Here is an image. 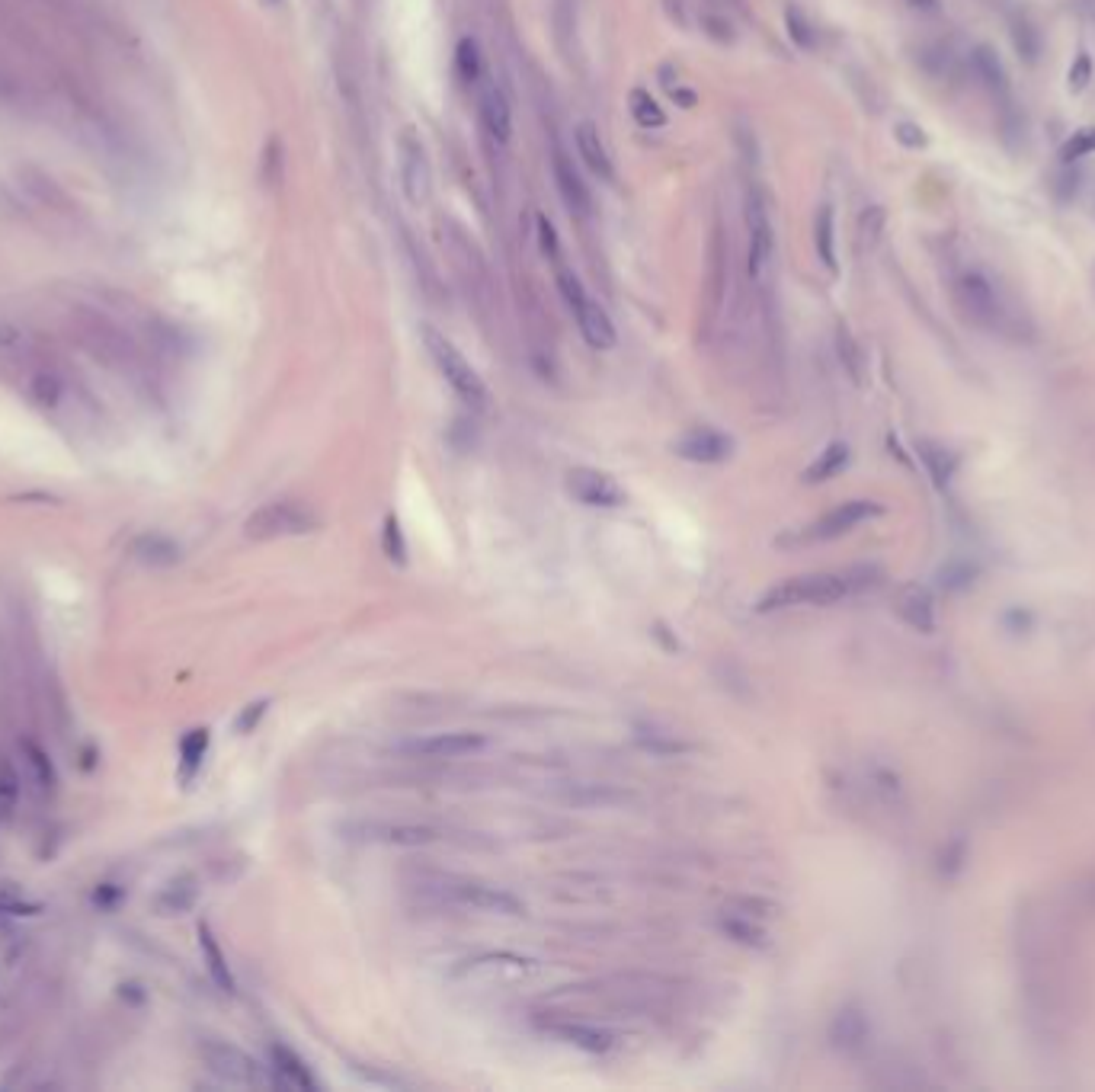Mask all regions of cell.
<instances>
[{
	"mask_svg": "<svg viewBox=\"0 0 1095 1092\" xmlns=\"http://www.w3.org/2000/svg\"><path fill=\"white\" fill-rule=\"evenodd\" d=\"M628 109H631V116H634V122L641 125V129H660V125L666 122V116H663V109H660V103H656L648 90H641V87H634L631 90V97H628Z\"/></svg>",
	"mask_w": 1095,
	"mask_h": 1092,
	"instance_id": "obj_30",
	"label": "cell"
},
{
	"mask_svg": "<svg viewBox=\"0 0 1095 1092\" xmlns=\"http://www.w3.org/2000/svg\"><path fill=\"white\" fill-rule=\"evenodd\" d=\"M634 743L641 746V750L648 753H656V756H676V753H689L692 743L683 740L679 734L660 728V724H648V721H638L634 724Z\"/></svg>",
	"mask_w": 1095,
	"mask_h": 1092,
	"instance_id": "obj_21",
	"label": "cell"
},
{
	"mask_svg": "<svg viewBox=\"0 0 1095 1092\" xmlns=\"http://www.w3.org/2000/svg\"><path fill=\"white\" fill-rule=\"evenodd\" d=\"M20 795H22V781L14 763L0 760V823H14L17 808H20Z\"/></svg>",
	"mask_w": 1095,
	"mask_h": 1092,
	"instance_id": "obj_28",
	"label": "cell"
},
{
	"mask_svg": "<svg viewBox=\"0 0 1095 1092\" xmlns=\"http://www.w3.org/2000/svg\"><path fill=\"white\" fill-rule=\"evenodd\" d=\"M535 228H538V244H541V254H545L551 263L561 260V244H558V231L555 225H551L548 215H538L535 218Z\"/></svg>",
	"mask_w": 1095,
	"mask_h": 1092,
	"instance_id": "obj_38",
	"label": "cell"
},
{
	"mask_svg": "<svg viewBox=\"0 0 1095 1092\" xmlns=\"http://www.w3.org/2000/svg\"><path fill=\"white\" fill-rule=\"evenodd\" d=\"M954 302L971 324L990 333H1002V337H1022L1025 333V315L1012 308L1006 292L987 273L964 270L954 279Z\"/></svg>",
	"mask_w": 1095,
	"mask_h": 1092,
	"instance_id": "obj_2",
	"label": "cell"
},
{
	"mask_svg": "<svg viewBox=\"0 0 1095 1092\" xmlns=\"http://www.w3.org/2000/svg\"><path fill=\"white\" fill-rule=\"evenodd\" d=\"M1086 154H1095V129H1079V132H1074V138H1070V142L1064 145V157L1067 164L1070 160H1079V157H1086Z\"/></svg>",
	"mask_w": 1095,
	"mask_h": 1092,
	"instance_id": "obj_37",
	"label": "cell"
},
{
	"mask_svg": "<svg viewBox=\"0 0 1095 1092\" xmlns=\"http://www.w3.org/2000/svg\"><path fill=\"white\" fill-rule=\"evenodd\" d=\"M548 1031L558 1034L561 1041L573 1044V1048L590 1051V1054H606L615 1044V1034L612 1031L596 1029V1026H583V1022H551Z\"/></svg>",
	"mask_w": 1095,
	"mask_h": 1092,
	"instance_id": "obj_20",
	"label": "cell"
},
{
	"mask_svg": "<svg viewBox=\"0 0 1095 1092\" xmlns=\"http://www.w3.org/2000/svg\"><path fill=\"white\" fill-rule=\"evenodd\" d=\"M721 933L728 936V939H734V942H740V945H749V948H763L766 945V929L759 926V919H753V916H746V913H724L721 916Z\"/></svg>",
	"mask_w": 1095,
	"mask_h": 1092,
	"instance_id": "obj_25",
	"label": "cell"
},
{
	"mask_svg": "<svg viewBox=\"0 0 1095 1092\" xmlns=\"http://www.w3.org/2000/svg\"><path fill=\"white\" fill-rule=\"evenodd\" d=\"M205 750H209V731L205 728H195L183 737L180 743V778L183 781H192V776L202 769Z\"/></svg>",
	"mask_w": 1095,
	"mask_h": 1092,
	"instance_id": "obj_26",
	"label": "cell"
},
{
	"mask_svg": "<svg viewBox=\"0 0 1095 1092\" xmlns=\"http://www.w3.org/2000/svg\"><path fill=\"white\" fill-rule=\"evenodd\" d=\"M836 347H839V359H843V365L849 369V375L856 378V375H859V347H856V340L849 337V330H846V327H839Z\"/></svg>",
	"mask_w": 1095,
	"mask_h": 1092,
	"instance_id": "obj_40",
	"label": "cell"
},
{
	"mask_svg": "<svg viewBox=\"0 0 1095 1092\" xmlns=\"http://www.w3.org/2000/svg\"><path fill=\"white\" fill-rule=\"evenodd\" d=\"M202 1064L209 1067V1073L218 1076L222 1083L231 1086H267V1073L263 1067L253 1061L247 1051L234 1048V1044L225 1041H205L202 1048Z\"/></svg>",
	"mask_w": 1095,
	"mask_h": 1092,
	"instance_id": "obj_6",
	"label": "cell"
},
{
	"mask_svg": "<svg viewBox=\"0 0 1095 1092\" xmlns=\"http://www.w3.org/2000/svg\"><path fill=\"white\" fill-rule=\"evenodd\" d=\"M382 545H385V555L391 561H398V565H403V561H407V545H403V535H400V525H398L395 516H388V520H385Z\"/></svg>",
	"mask_w": 1095,
	"mask_h": 1092,
	"instance_id": "obj_36",
	"label": "cell"
},
{
	"mask_svg": "<svg viewBox=\"0 0 1095 1092\" xmlns=\"http://www.w3.org/2000/svg\"><path fill=\"white\" fill-rule=\"evenodd\" d=\"M398 154H400V183L403 192L413 205H423L430 199L433 189V170H430V157H426V147L420 142V135L413 129H403L398 138Z\"/></svg>",
	"mask_w": 1095,
	"mask_h": 1092,
	"instance_id": "obj_8",
	"label": "cell"
},
{
	"mask_svg": "<svg viewBox=\"0 0 1095 1092\" xmlns=\"http://www.w3.org/2000/svg\"><path fill=\"white\" fill-rule=\"evenodd\" d=\"M1089 80H1092V59H1089L1086 52H1079L1074 67H1070V90H1074V94H1079V90L1089 87Z\"/></svg>",
	"mask_w": 1095,
	"mask_h": 1092,
	"instance_id": "obj_41",
	"label": "cell"
},
{
	"mask_svg": "<svg viewBox=\"0 0 1095 1092\" xmlns=\"http://www.w3.org/2000/svg\"><path fill=\"white\" fill-rule=\"evenodd\" d=\"M430 891L436 894V901L452 903V906H471V910H484V913H503V916H519L523 913V903L513 898L510 891L493 888V884L484 881H465V878H440L430 884Z\"/></svg>",
	"mask_w": 1095,
	"mask_h": 1092,
	"instance_id": "obj_5",
	"label": "cell"
},
{
	"mask_svg": "<svg viewBox=\"0 0 1095 1092\" xmlns=\"http://www.w3.org/2000/svg\"><path fill=\"white\" fill-rule=\"evenodd\" d=\"M874 577H878V570H871V567H856L846 573H804V577H788L759 596L756 612H779V609H794V606H833L843 600V596L871 586Z\"/></svg>",
	"mask_w": 1095,
	"mask_h": 1092,
	"instance_id": "obj_1",
	"label": "cell"
},
{
	"mask_svg": "<svg viewBox=\"0 0 1095 1092\" xmlns=\"http://www.w3.org/2000/svg\"><path fill=\"white\" fill-rule=\"evenodd\" d=\"M22 756H26V763H29V769H32V776H36V781H39L42 788H55V785H58V776H55L52 756L45 753L39 743H32V740L22 743Z\"/></svg>",
	"mask_w": 1095,
	"mask_h": 1092,
	"instance_id": "obj_33",
	"label": "cell"
},
{
	"mask_svg": "<svg viewBox=\"0 0 1095 1092\" xmlns=\"http://www.w3.org/2000/svg\"><path fill=\"white\" fill-rule=\"evenodd\" d=\"M195 933H199V948H202L205 968H209L212 981H215L218 987H222L225 993H234V977H231L228 958H225L222 945H218L215 933H212V929H209V923H199V929H195Z\"/></svg>",
	"mask_w": 1095,
	"mask_h": 1092,
	"instance_id": "obj_23",
	"label": "cell"
},
{
	"mask_svg": "<svg viewBox=\"0 0 1095 1092\" xmlns=\"http://www.w3.org/2000/svg\"><path fill=\"white\" fill-rule=\"evenodd\" d=\"M58 395H62V388H58L55 375L39 372L36 378H32V398H36L42 407H52L55 400H58Z\"/></svg>",
	"mask_w": 1095,
	"mask_h": 1092,
	"instance_id": "obj_39",
	"label": "cell"
},
{
	"mask_svg": "<svg viewBox=\"0 0 1095 1092\" xmlns=\"http://www.w3.org/2000/svg\"><path fill=\"white\" fill-rule=\"evenodd\" d=\"M673 452L695 465H718V462H728L734 455V440L721 430L695 427V430H686L683 436H676Z\"/></svg>",
	"mask_w": 1095,
	"mask_h": 1092,
	"instance_id": "obj_11",
	"label": "cell"
},
{
	"mask_svg": "<svg viewBox=\"0 0 1095 1092\" xmlns=\"http://www.w3.org/2000/svg\"><path fill=\"white\" fill-rule=\"evenodd\" d=\"M132 555L142 561L145 567H173L180 561V545L160 532H145L135 538Z\"/></svg>",
	"mask_w": 1095,
	"mask_h": 1092,
	"instance_id": "obj_22",
	"label": "cell"
},
{
	"mask_svg": "<svg viewBox=\"0 0 1095 1092\" xmlns=\"http://www.w3.org/2000/svg\"><path fill=\"white\" fill-rule=\"evenodd\" d=\"M478 112H481V122L487 135L493 142L506 145L513 138V109H510V100L500 87H484L481 90V100H478Z\"/></svg>",
	"mask_w": 1095,
	"mask_h": 1092,
	"instance_id": "obj_15",
	"label": "cell"
},
{
	"mask_svg": "<svg viewBox=\"0 0 1095 1092\" xmlns=\"http://www.w3.org/2000/svg\"><path fill=\"white\" fill-rule=\"evenodd\" d=\"M484 746H487V737L478 731H445L400 743V753L413 756V760H420V756L423 760H458V756H471Z\"/></svg>",
	"mask_w": 1095,
	"mask_h": 1092,
	"instance_id": "obj_9",
	"label": "cell"
},
{
	"mask_svg": "<svg viewBox=\"0 0 1095 1092\" xmlns=\"http://www.w3.org/2000/svg\"><path fill=\"white\" fill-rule=\"evenodd\" d=\"M267 708H270V702H253V705H247L244 715L237 718V731L240 734H250L253 728H257V721L267 715Z\"/></svg>",
	"mask_w": 1095,
	"mask_h": 1092,
	"instance_id": "obj_42",
	"label": "cell"
},
{
	"mask_svg": "<svg viewBox=\"0 0 1095 1092\" xmlns=\"http://www.w3.org/2000/svg\"><path fill=\"white\" fill-rule=\"evenodd\" d=\"M673 100H679V103H683L686 109H692V106H695V94H689V90H673Z\"/></svg>",
	"mask_w": 1095,
	"mask_h": 1092,
	"instance_id": "obj_46",
	"label": "cell"
},
{
	"mask_svg": "<svg viewBox=\"0 0 1095 1092\" xmlns=\"http://www.w3.org/2000/svg\"><path fill=\"white\" fill-rule=\"evenodd\" d=\"M874 516H881V507L874 500H846L829 513H823L817 523L807 525L801 538L804 542H826V538H839V535L852 532V528H859L862 523L874 520Z\"/></svg>",
	"mask_w": 1095,
	"mask_h": 1092,
	"instance_id": "obj_10",
	"label": "cell"
},
{
	"mask_svg": "<svg viewBox=\"0 0 1095 1092\" xmlns=\"http://www.w3.org/2000/svg\"><path fill=\"white\" fill-rule=\"evenodd\" d=\"M785 26H788L791 42L798 45V49H814V26H811V20H807L794 4L785 10Z\"/></svg>",
	"mask_w": 1095,
	"mask_h": 1092,
	"instance_id": "obj_35",
	"label": "cell"
},
{
	"mask_svg": "<svg viewBox=\"0 0 1095 1092\" xmlns=\"http://www.w3.org/2000/svg\"><path fill=\"white\" fill-rule=\"evenodd\" d=\"M829 1038H833L839 1048H852V1044H859L864 1038V1022H862V1016L852 1013V1009H843V1013L833 1019Z\"/></svg>",
	"mask_w": 1095,
	"mask_h": 1092,
	"instance_id": "obj_32",
	"label": "cell"
},
{
	"mask_svg": "<svg viewBox=\"0 0 1095 1092\" xmlns=\"http://www.w3.org/2000/svg\"><path fill=\"white\" fill-rule=\"evenodd\" d=\"M897 612H901L913 628H922V631L932 628V603L922 590H904L901 600H897Z\"/></svg>",
	"mask_w": 1095,
	"mask_h": 1092,
	"instance_id": "obj_29",
	"label": "cell"
},
{
	"mask_svg": "<svg viewBox=\"0 0 1095 1092\" xmlns=\"http://www.w3.org/2000/svg\"><path fill=\"white\" fill-rule=\"evenodd\" d=\"M273 1073H275V1083L279 1086H288V1089H317V1079L315 1073L308 1071V1064L298 1057L292 1048H285V1044H273Z\"/></svg>",
	"mask_w": 1095,
	"mask_h": 1092,
	"instance_id": "obj_18",
	"label": "cell"
},
{
	"mask_svg": "<svg viewBox=\"0 0 1095 1092\" xmlns=\"http://www.w3.org/2000/svg\"><path fill=\"white\" fill-rule=\"evenodd\" d=\"M746 234H749V250H746L749 275H753L756 282H763L772 267V254H776V231H772V218L759 192H749V199H746Z\"/></svg>",
	"mask_w": 1095,
	"mask_h": 1092,
	"instance_id": "obj_7",
	"label": "cell"
},
{
	"mask_svg": "<svg viewBox=\"0 0 1095 1092\" xmlns=\"http://www.w3.org/2000/svg\"><path fill=\"white\" fill-rule=\"evenodd\" d=\"M814 244H817V257L826 270H836V218H833V205H821L814 218Z\"/></svg>",
	"mask_w": 1095,
	"mask_h": 1092,
	"instance_id": "obj_24",
	"label": "cell"
},
{
	"mask_svg": "<svg viewBox=\"0 0 1095 1092\" xmlns=\"http://www.w3.org/2000/svg\"><path fill=\"white\" fill-rule=\"evenodd\" d=\"M974 64H977L980 77H984L990 87H993V90H1006V71H1002V64H999V59H996L993 52L980 45V49L974 52Z\"/></svg>",
	"mask_w": 1095,
	"mask_h": 1092,
	"instance_id": "obj_34",
	"label": "cell"
},
{
	"mask_svg": "<svg viewBox=\"0 0 1095 1092\" xmlns=\"http://www.w3.org/2000/svg\"><path fill=\"white\" fill-rule=\"evenodd\" d=\"M195 901H199V884H195L192 875H180L154 894L151 906L157 916H183L192 910Z\"/></svg>",
	"mask_w": 1095,
	"mask_h": 1092,
	"instance_id": "obj_16",
	"label": "cell"
},
{
	"mask_svg": "<svg viewBox=\"0 0 1095 1092\" xmlns=\"http://www.w3.org/2000/svg\"><path fill=\"white\" fill-rule=\"evenodd\" d=\"M846 462H849V445L846 442L826 445V449L821 452V458H817V462L804 471V481H807V484H821V481L836 478L839 471L846 468Z\"/></svg>",
	"mask_w": 1095,
	"mask_h": 1092,
	"instance_id": "obj_27",
	"label": "cell"
},
{
	"mask_svg": "<svg viewBox=\"0 0 1095 1092\" xmlns=\"http://www.w3.org/2000/svg\"><path fill=\"white\" fill-rule=\"evenodd\" d=\"M551 164H555L558 192H561V199L570 205V212H576V215L590 212V192H586V183L580 180V174H576L573 160L564 154L561 147H555V157H551Z\"/></svg>",
	"mask_w": 1095,
	"mask_h": 1092,
	"instance_id": "obj_17",
	"label": "cell"
},
{
	"mask_svg": "<svg viewBox=\"0 0 1095 1092\" xmlns=\"http://www.w3.org/2000/svg\"><path fill=\"white\" fill-rule=\"evenodd\" d=\"M724 250H721V240L714 237V270H711V279L718 282L721 279V263H724ZM718 305H721V285H714L711 289V312L708 315H718Z\"/></svg>",
	"mask_w": 1095,
	"mask_h": 1092,
	"instance_id": "obj_43",
	"label": "cell"
},
{
	"mask_svg": "<svg viewBox=\"0 0 1095 1092\" xmlns=\"http://www.w3.org/2000/svg\"><path fill=\"white\" fill-rule=\"evenodd\" d=\"M894 135L901 138L906 147H922V145H926V135H922V129H919V125H913V122H901Z\"/></svg>",
	"mask_w": 1095,
	"mask_h": 1092,
	"instance_id": "obj_44",
	"label": "cell"
},
{
	"mask_svg": "<svg viewBox=\"0 0 1095 1092\" xmlns=\"http://www.w3.org/2000/svg\"><path fill=\"white\" fill-rule=\"evenodd\" d=\"M320 516L302 500H273L267 507L247 516L244 535L253 542H273V538H295L317 532Z\"/></svg>",
	"mask_w": 1095,
	"mask_h": 1092,
	"instance_id": "obj_4",
	"label": "cell"
},
{
	"mask_svg": "<svg viewBox=\"0 0 1095 1092\" xmlns=\"http://www.w3.org/2000/svg\"><path fill=\"white\" fill-rule=\"evenodd\" d=\"M420 333H423L426 353H430V359L436 362V369H440V375L445 378L448 385H452L455 395L465 400L468 407H478V410L487 407L490 404V391H487V385H484V378L475 372V365H471L465 356H461V350L455 347V343L448 340L445 333L430 327V324H423Z\"/></svg>",
	"mask_w": 1095,
	"mask_h": 1092,
	"instance_id": "obj_3",
	"label": "cell"
},
{
	"mask_svg": "<svg viewBox=\"0 0 1095 1092\" xmlns=\"http://www.w3.org/2000/svg\"><path fill=\"white\" fill-rule=\"evenodd\" d=\"M570 315L576 320V327H580L583 340L590 343L593 350H612L615 347V324H612V317H609L606 308L599 305V302H593L590 295H586Z\"/></svg>",
	"mask_w": 1095,
	"mask_h": 1092,
	"instance_id": "obj_14",
	"label": "cell"
},
{
	"mask_svg": "<svg viewBox=\"0 0 1095 1092\" xmlns=\"http://www.w3.org/2000/svg\"><path fill=\"white\" fill-rule=\"evenodd\" d=\"M573 138H576V154L583 157V164L590 167L599 180L612 183L615 180V170H612V160H609V151H606L603 138H599V132H596V125L593 122H580V125H576Z\"/></svg>",
	"mask_w": 1095,
	"mask_h": 1092,
	"instance_id": "obj_19",
	"label": "cell"
},
{
	"mask_svg": "<svg viewBox=\"0 0 1095 1092\" xmlns=\"http://www.w3.org/2000/svg\"><path fill=\"white\" fill-rule=\"evenodd\" d=\"M484 71V62H481V45L478 39L465 36L458 42L455 49V74L461 77V84H475Z\"/></svg>",
	"mask_w": 1095,
	"mask_h": 1092,
	"instance_id": "obj_31",
	"label": "cell"
},
{
	"mask_svg": "<svg viewBox=\"0 0 1095 1092\" xmlns=\"http://www.w3.org/2000/svg\"><path fill=\"white\" fill-rule=\"evenodd\" d=\"M568 490L586 507H621L625 503V490L618 481L596 468H573L568 475Z\"/></svg>",
	"mask_w": 1095,
	"mask_h": 1092,
	"instance_id": "obj_12",
	"label": "cell"
},
{
	"mask_svg": "<svg viewBox=\"0 0 1095 1092\" xmlns=\"http://www.w3.org/2000/svg\"><path fill=\"white\" fill-rule=\"evenodd\" d=\"M346 833L353 839H362V843H385V846H426L440 836L433 826H423V823H385V820L346 826Z\"/></svg>",
	"mask_w": 1095,
	"mask_h": 1092,
	"instance_id": "obj_13",
	"label": "cell"
},
{
	"mask_svg": "<svg viewBox=\"0 0 1095 1092\" xmlns=\"http://www.w3.org/2000/svg\"><path fill=\"white\" fill-rule=\"evenodd\" d=\"M734 913H746V916H753V919H763V916H769V903L766 901H737L734 906H731Z\"/></svg>",
	"mask_w": 1095,
	"mask_h": 1092,
	"instance_id": "obj_45",
	"label": "cell"
}]
</instances>
